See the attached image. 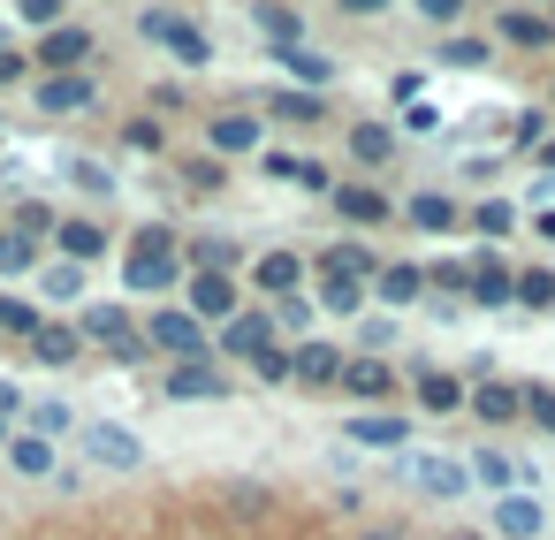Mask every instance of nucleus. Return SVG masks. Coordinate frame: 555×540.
<instances>
[{
	"label": "nucleus",
	"mask_w": 555,
	"mask_h": 540,
	"mask_svg": "<svg viewBox=\"0 0 555 540\" xmlns=\"http://www.w3.org/2000/svg\"><path fill=\"white\" fill-rule=\"evenodd\" d=\"M183 282V244L168 221H145L122 252V290H176Z\"/></svg>",
	"instance_id": "nucleus-1"
},
{
	"label": "nucleus",
	"mask_w": 555,
	"mask_h": 540,
	"mask_svg": "<svg viewBox=\"0 0 555 540\" xmlns=\"http://www.w3.org/2000/svg\"><path fill=\"white\" fill-rule=\"evenodd\" d=\"M145 343L168 350L176 365H214V327L191 320V305H160V312L145 320Z\"/></svg>",
	"instance_id": "nucleus-2"
},
{
	"label": "nucleus",
	"mask_w": 555,
	"mask_h": 540,
	"mask_svg": "<svg viewBox=\"0 0 555 540\" xmlns=\"http://www.w3.org/2000/svg\"><path fill=\"white\" fill-rule=\"evenodd\" d=\"M138 31H145L153 47H168L183 69H206V62H214V39H206L191 16H176V9H145V16H138Z\"/></svg>",
	"instance_id": "nucleus-3"
},
{
	"label": "nucleus",
	"mask_w": 555,
	"mask_h": 540,
	"mask_svg": "<svg viewBox=\"0 0 555 540\" xmlns=\"http://www.w3.org/2000/svg\"><path fill=\"white\" fill-rule=\"evenodd\" d=\"M77 335H92V343H107L122 365H138V358H153L145 350V327L130 320V305H85V320H77Z\"/></svg>",
	"instance_id": "nucleus-4"
},
{
	"label": "nucleus",
	"mask_w": 555,
	"mask_h": 540,
	"mask_svg": "<svg viewBox=\"0 0 555 540\" xmlns=\"http://www.w3.org/2000/svg\"><path fill=\"white\" fill-rule=\"evenodd\" d=\"M206 145H214V160H229V153H267V115L251 107H229V115H214L206 123Z\"/></svg>",
	"instance_id": "nucleus-5"
},
{
	"label": "nucleus",
	"mask_w": 555,
	"mask_h": 540,
	"mask_svg": "<svg viewBox=\"0 0 555 540\" xmlns=\"http://www.w3.org/2000/svg\"><path fill=\"white\" fill-rule=\"evenodd\" d=\"M236 312H244V282L236 274H191V320L229 327Z\"/></svg>",
	"instance_id": "nucleus-6"
},
{
	"label": "nucleus",
	"mask_w": 555,
	"mask_h": 540,
	"mask_svg": "<svg viewBox=\"0 0 555 540\" xmlns=\"http://www.w3.org/2000/svg\"><path fill=\"white\" fill-rule=\"evenodd\" d=\"M282 335H274V312H259V305H244L221 335H214V358H259V350H274Z\"/></svg>",
	"instance_id": "nucleus-7"
},
{
	"label": "nucleus",
	"mask_w": 555,
	"mask_h": 540,
	"mask_svg": "<svg viewBox=\"0 0 555 540\" xmlns=\"http://www.w3.org/2000/svg\"><path fill=\"white\" fill-rule=\"evenodd\" d=\"M85 62H92V31H85V24H54V31L39 39V69H47V77H77Z\"/></svg>",
	"instance_id": "nucleus-8"
},
{
	"label": "nucleus",
	"mask_w": 555,
	"mask_h": 540,
	"mask_svg": "<svg viewBox=\"0 0 555 540\" xmlns=\"http://www.w3.org/2000/svg\"><path fill=\"white\" fill-rule=\"evenodd\" d=\"M289 381H305V388H335V381H343V343H320V335L289 343Z\"/></svg>",
	"instance_id": "nucleus-9"
},
{
	"label": "nucleus",
	"mask_w": 555,
	"mask_h": 540,
	"mask_svg": "<svg viewBox=\"0 0 555 540\" xmlns=\"http://www.w3.org/2000/svg\"><path fill=\"white\" fill-rule=\"evenodd\" d=\"M335 214H343L350 229H380V221H396V198L373 191V183H343V191H335Z\"/></svg>",
	"instance_id": "nucleus-10"
},
{
	"label": "nucleus",
	"mask_w": 555,
	"mask_h": 540,
	"mask_svg": "<svg viewBox=\"0 0 555 540\" xmlns=\"http://www.w3.org/2000/svg\"><path fill=\"white\" fill-rule=\"evenodd\" d=\"M312 290H320V312H335V320H365V290H373V282H358V274H327V267H312Z\"/></svg>",
	"instance_id": "nucleus-11"
},
{
	"label": "nucleus",
	"mask_w": 555,
	"mask_h": 540,
	"mask_svg": "<svg viewBox=\"0 0 555 540\" xmlns=\"http://www.w3.org/2000/svg\"><path fill=\"white\" fill-rule=\"evenodd\" d=\"M464 411L487 419V426H509V419H525V388H517V381H479V388L464 396Z\"/></svg>",
	"instance_id": "nucleus-12"
},
{
	"label": "nucleus",
	"mask_w": 555,
	"mask_h": 540,
	"mask_svg": "<svg viewBox=\"0 0 555 540\" xmlns=\"http://www.w3.org/2000/svg\"><path fill=\"white\" fill-rule=\"evenodd\" d=\"M297 282H305V252H267V259H251V290H259V297H297Z\"/></svg>",
	"instance_id": "nucleus-13"
},
{
	"label": "nucleus",
	"mask_w": 555,
	"mask_h": 540,
	"mask_svg": "<svg viewBox=\"0 0 555 540\" xmlns=\"http://www.w3.org/2000/svg\"><path fill=\"white\" fill-rule=\"evenodd\" d=\"M464 297H472V305H517V267L494 259V252L472 259V290H464Z\"/></svg>",
	"instance_id": "nucleus-14"
},
{
	"label": "nucleus",
	"mask_w": 555,
	"mask_h": 540,
	"mask_svg": "<svg viewBox=\"0 0 555 540\" xmlns=\"http://www.w3.org/2000/svg\"><path fill=\"white\" fill-rule=\"evenodd\" d=\"M373 297H380V305H396V312H403V305H418V297H426V267L388 259V267L373 274Z\"/></svg>",
	"instance_id": "nucleus-15"
},
{
	"label": "nucleus",
	"mask_w": 555,
	"mask_h": 540,
	"mask_svg": "<svg viewBox=\"0 0 555 540\" xmlns=\"http://www.w3.org/2000/svg\"><path fill=\"white\" fill-rule=\"evenodd\" d=\"M411 388H418V411H434V419L464 411V396H472V388H464L456 373H441V365H418V381H411Z\"/></svg>",
	"instance_id": "nucleus-16"
},
{
	"label": "nucleus",
	"mask_w": 555,
	"mask_h": 540,
	"mask_svg": "<svg viewBox=\"0 0 555 540\" xmlns=\"http://www.w3.org/2000/svg\"><path fill=\"white\" fill-rule=\"evenodd\" d=\"M335 388H350V396L380 403V396L396 388V365H388V358H343V381H335Z\"/></svg>",
	"instance_id": "nucleus-17"
},
{
	"label": "nucleus",
	"mask_w": 555,
	"mask_h": 540,
	"mask_svg": "<svg viewBox=\"0 0 555 540\" xmlns=\"http://www.w3.org/2000/svg\"><path fill=\"white\" fill-rule=\"evenodd\" d=\"M411 479H418L426 494H441V502H449V494H464V487H472V464H456V457H411Z\"/></svg>",
	"instance_id": "nucleus-18"
},
{
	"label": "nucleus",
	"mask_w": 555,
	"mask_h": 540,
	"mask_svg": "<svg viewBox=\"0 0 555 540\" xmlns=\"http://www.w3.org/2000/svg\"><path fill=\"white\" fill-rule=\"evenodd\" d=\"M350 441H365V449H403V441H411V419H396V411H358V419H350Z\"/></svg>",
	"instance_id": "nucleus-19"
},
{
	"label": "nucleus",
	"mask_w": 555,
	"mask_h": 540,
	"mask_svg": "<svg viewBox=\"0 0 555 540\" xmlns=\"http://www.w3.org/2000/svg\"><path fill=\"white\" fill-rule=\"evenodd\" d=\"M85 449H92L100 464H122V472H130V464H145V449H138V434H130V426H85Z\"/></svg>",
	"instance_id": "nucleus-20"
},
{
	"label": "nucleus",
	"mask_w": 555,
	"mask_h": 540,
	"mask_svg": "<svg viewBox=\"0 0 555 540\" xmlns=\"http://www.w3.org/2000/svg\"><path fill=\"white\" fill-rule=\"evenodd\" d=\"M39 107H47V115H85V107H92V77H85V69H77V77H47V85H39Z\"/></svg>",
	"instance_id": "nucleus-21"
},
{
	"label": "nucleus",
	"mask_w": 555,
	"mask_h": 540,
	"mask_svg": "<svg viewBox=\"0 0 555 540\" xmlns=\"http://www.w3.org/2000/svg\"><path fill=\"white\" fill-rule=\"evenodd\" d=\"M54 244H62V259H77V267H85V259H100V252H107V229H100V221H85V214H69V221L54 229Z\"/></svg>",
	"instance_id": "nucleus-22"
},
{
	"label": "nucleus",
	"mask_w": 555,
	"mask_h": 540,
	"mask_svg": "<svg viewBox=\"0 0 555 540\" xmlns=\"http://www.w3.org/2000/svg\"><path fill=\"white\" fill-rule=\"evenodd\" d=\"M77 350H85V335H77L69 320H47V327L31 335V358H39V365H69Z\"/></svg>",
	"instance_id": "nucleus-23"
},
{
	"label": "nucleus",
	"mask_w": 555,
	"mask_h": 540,
	"mask_svg": "<svg viewBox=\"0 0 555 540\" xmlns=\"http://www.w3.org/2000/svg\"><path fill=\"white\" fill-rule=\"evenodd\" d=\"M251 24H259V31L274 39V54H282V47H305V24H297V16L282 9V0H251Z\"/></svg>",
	"instance_id": "nucleus-24"
},
{
	"label": "nucleus",
	"mask_w": 555,
	"mask_h": 540,
	"mask_svg": "<svg viewBox=\"0 0 555 540\" xmlns=\"http://www.w3.org/2000/svg\"><path fill=\"white\" fill-rule=\"evenodd\" d=\"M494 31H502L509 47H555V24H547V16H525V9H502Z\"/></svg>",
	"instance_id": "nucleus-25"
},
{
	"label": "nucleus",
	"mask_w": 555,
	"mask_h": 540,
	"mask_svg": "<svg viewBox=\"0 0 555 540\" xmlns=\"http://www.w3.org/2000/svg\"><path fill=\"white\" fill-rule=\"evenodd\" d=\"M411 229H456V198H441V191H418V198H403L396 206Z\"/></svg>",
	"instance_id": "nucleus-26"
},
{
	"label": "nucleus",
	"mask_w": 555,
	"mask_h": 540,
	"mask_svg": "<svg viewBox=\"0 0 555 540\" xmlns=\"http://www.w3.org/2000/svg\"><path fill=\"white\" fill-rule=\"evenodd\" d=\"M168 396H176V403H191V396H229V373H214V365H176V373H168Z\"/></svg>",
	"instance_id": "nucleus-27"
},
{
	"label": "nucleus",
	"mask_w": 555,
	"mask_h": 540,
	"mask_svg": "<svg viewBox=\"0 0 555 540\" xmlns=\"http://www.w3.org/2000/svg\"><path fill=\"white\" fill-rule=\"evenodd\" d=\"M494 532H502V540H532V532H540V502L502 494V502H494Z\"/></svg>",
	"instance_id": "nucleus-28"
},
{
	"label": "nucleus",
	"mask_w": 555,
	"mask_h": 540,
	"mask_svg": "<svg viewBox=\"0 0 555 540\" xmlns=\"http://www.w3.org/2000/svg\"><path fill=\"white\" fill-rule=\"evenodd\" d=\"M350 160H365V168L396 160V130H388V123H358V130H350Z\"/></svg>",
	"instance_id": "nucleus-29"
},
{
	"label": "nucleus",
	"mask_w": 555,
	"mask_h": 540,
	"mask_svg": "<svg viewBox=\"0 0 555 540\" xmlns=\"http://www.w3.org/2000/svg\"><path fill=\"white\" fill-rule=\"evenodd\" d=\"M9 229L39 244V236H54V229H62V214H54L47 198H16V206H9Z\"/></svg>",
	"instance_id": "nucleus-30"
},
{
	"label": "nucleus",
	"mask_w": 555,
	"mask_h": 540,
	"mask_svg": "<svg viewBox=\"0 0 555 540\" xmlns=\"http://www.w3.org/2000/svg\"><path fill=\"white\" fill-rule=\"evenodd\" d=\"M9 464H16L24 479H54V441H39V434H16V441H9Z\"/></svg>",
	"instance_id": "nucleus-31"
},
{
	"label": "nucleus",
	"mask_w": 555,
	"mask_h": 540,
	"mask_svg": "<svg viewBox=\"0 0 555 540\" xmlns=\"http://www.w3.org/2000/svg\"><path fill=\"white\" fill-rule=\"evenodd\" d=\"M312 267H327V274H358V282H373L380 267H373V252L365 244H335V252H320Z\"/></svg>",
	"instance_id": "nucleus-32"
},
{
	"label": "nucleus",
	"mask_w": 555,
	"mask_h": 540,
	"mask_svg": "<svg viewBox=\"0 0 555 540\" xmlns=\"http://www.w3.org/2000/svg\"><path fill=\"white\" fill-rule=\"evenodd\" d=\"M472 479H479V487H517V479H525V464H517V457H502V449H479V457H472Z\"/></svg>",
	"instance_id": "nucleus-33"
},
{
	"label": "nucleus",
	"mask_w": 555,
	"mask_h": 540,
	"mask_svg": "<svg viewBox=\"0 0 555 540\" xmlns=\"http://www.w3.org/2000/svg\"><path fill=\"white\" fill-rule=\"evenodd\" d=\"M517 305H525V312H555V274H547V267H525V274H517Z\"/></svg>",
	"instance_id": "nucleus-34"
},
{
	"label": "nucleus",
	"mask_w": 555,
	"mask_h": 540,
	"mask_svg": "<svg viewBox=\"0 0 555 540\" xmlns=\"http://www.w3.org/2000/svg\"><path fill=\"white\" fill-rule=\"evenodd\" d=\"M39 327H47V320H39L31 297H0V335H24V343H31Z\"/></svg>",
	"instance_id": "nucleus-35"
},
{
	"label": "nucleus",
	"mask_w": 555,
	"mask_h": 540,
	"mask_svg": "<svg viewBox=\"0 0 555 540\" xmlns=\"http://www.w3.org/2000/svg\"><path fill=\"white\" fill-rule=\"evenodd\" d=\"M267 115H282V123H320L327 107H320V92H274Z\"/></svg>",
	"instance_id": "nucleus-36"
},
{
	"label": "nucleus",
	"mask_w": 555,
	"mask_h": 540,
	"mask_svg": "<svg viewBox=\"0 0 555 540\" xmlns=\"http://www.w3.org/2000/svg\"><path fill=\"white\" fill-rule=\"evenodd\" d=\"M39 267V244L16 236V229H0V274H31Z\"/></svg>",
	"instance_id": "nucleus-37"
},
{
	"label": "nucleus",
	"mask_w": 555,
	"mask_h": 540,
	"mask_svg": "<svg viewBox=\"0 0 555 540\" xmlns=\"http://www.w3.org/2000/svg\"><path fill=\"white\" fill-rule=\"evenodd\" d=\"M282 62H289V69H297V77H305L312 92H320V85L335 77V62H327V54H312V47H282Z\"/></svg>",
	"instance_id": "nucleus-38"
},
{
	"label": "nucleus",
	"mask_w": 555,
	"mask_h": 540,
	"mask_svg": "<svg viewBox=\"0 0 555 540\" xmlns=\"http://www.w3.org/2000/svg\"><path fill=\"white\" fill-rule=\"evenodd\" d=\"M39 290H47V297H62V305H69V297H77V290H85V267H77V259H62V267H47V274H39Z\"/></svg>",
	"instance_id": "nucleus-39"
},
{
	"label": "nucleus",
	"mask_w": 555,
	"mask_h": 540,
	"mask_svg": "<svg viewBox=\"0 0 555 540\" xmlns=\"http://www.w3.org/2000/svg\"><path fill=\"white\" fill-rule=\"evenodd\" d=\"M472 229H479V236H509V229H517V214H509L502 198H487V206H472Z\"/></svg>",
	"instance_id": "nucleus-40"
},
{
	"label": "nucleus",
	"mask_w": 555,
	"mask_h": 540,
	"mask_svg": "<svg viewBox=\"0 0 555 540\" xmlns=\"http://www.w3.org/2000/svg\"><path fill=\"white\" fill-rule=\"evenodd\" d=\"M274 335H297V343H305V335H312V305H305V297H282V312H274Z\"/></svg>",
	"instance_id": "nucleus-41"
},
{
	"label": "nucleus",
	"mask_w": 555,
	"mask_h": 540,
	"mask_svg": "<svg viewBox=\"0 0 555 540\" xmlns=\"http://www.w3.org/2000/svg\"><path fill=\"white\" fill-rule=\"evenodd\" d=\"M16 16L39 24V31H54V24H69V0H16Z\"/></svg>",
	"instance_id": "nucleus-42"
},
{
	"label": "nucleus",
	"mask_w": 555,
	"mask_h": 540,
	"mask_svg": "<svg viewBox=\"0 0 555 540\" xmlns=\"http://www.w3.org/2000/svg\"><path fill=\"white\" fill-rule=\"evenodd\" d=\"M441 62H449V69H479V62H487V39H464V31H456V39L441 47Z\"/></svg>",
	"instance_id": "nucleus-43"
},
{
	"label": "nucleus",
	"mask_w": 555,
	"mask_h": 540,
	"mask_svg": "<svg viewBox=\"0 0 555 540\" xmlns=\"http://www.w3.org/2000/svg\"><path fill=\"white\" fill-rule=\"evenodd\" d=\"M426 290H472V259H434Z\"/></svg>",
	"instance_id": "nucleus-44"
},
{
	"label": "nucleus",
	"mask_w": 555,
	"mask_h": 540,
	"mask_svg": "<svg viewBox=\"0 0 555 540\" xmlns=\"http://www.w3.org/2000/svg\"><path fill=\"white\" fill-rule=\"evenodd\" d=\"M62 426H69V403H31V434L39 441H54Z\"/></svg>",
	"instance_id": "nucleus-45"
},
{
	"label": "nucleus",
	"mask_w": 555,
	"mask_h": 540,
	"mask_svg": "<svg viewBox=\"0 0 555 540\" xmlns=\"http://www.w3.org/2000/svg\"><path fill=\"white\" fill-rule=\"evenodd\" d=\"M251 373H259V381H289V343L259 350V358H251Z\"/></svg>",
	"instance_id": "nucleus-46"
},
{
	"label": "nucleus",
	"mask_w": 555,
	"mask_h": 540,
	"mask_svg": "<svg viewBox=\"0 0 555 540\" xmlns=\"http://www.w3.org/2000/svg\"><path fill=\"white\" fill-rule=\"evenodd\" d=\"M525 419L555 434V388H525Z\"/></svg>",
	"instance_id": "nucleus-47"
},
{
	"label": "nucleus",
	"mask_w": 555,
	"mask_h": 540,
	"mask_svg": "<svg viewBox=\"0 0 555 540\" xmlns=\"http://www.w3.org/2000/svg\"><path fill=\"white\" fill-rule=\"evenodd\" d=\"M183 183H191V191H221V160H214V153H206V160H191V168H183Z\"/></svg>",
	"instance_id": "nucleus-48"
},
{
	"label": "nucleus",
	"mask_w": 555,
	"mask_h": 540,
	"mask_svg": "<svg viewBox=\"0 0 555 540\" xmlns=\"http://www.w3.org/2000/svg\"><path fill=\"white\" fill-rule=\"evenodd\" d=\"M122 138H130L138 153H153V145H160V123H153V115H138V123H122Z\"/></svg>",
	"instance_id": "nucleus-49"
},
{
	"label": "nucleus",
	"mask_w": 555,
	"mask_h": 540,
	"mask_svg": "<svg viewBox=\"0 0 555 540\" xmlns=\"http://www.w3.org/2000/svg\"><path fill=\"white\" fill-rule=\"evenodd\" d=\"M418 16H426V24H456V16H464V0H418Z\"/></svg>",
	"instance_id": "nucleus-50"
},
{
	"label": "nucleus",
	"mask_w": 555,
	"mask_h": 540,
	"mask_svg": "<svg viewBox=\"0 0 555 540\" xmlns=\"http://www.w3.org/2000/svg\"><path fill=\"white\" fill-rule=\"evenodd\" d=\"M289 183H305V191H335V183H327V168H320V160H297V176H289Z\"/></svg>",
	"instance_id": "nucleus-51"
},
{
	"label": "nucleus",
	"mask_w": 555,
	"mask_h": 540,
	"mask_svg": "<svg viewBox=\"0 0 555 540\" xmlns=\"http://www.w3.org/2000/svg\"><path fill=\"white\" fill-rule=\"evenodd\" d=\"M388 343H396V327H388V320H373V312H365V358H373V350H388Z\"/></svg>",
	"instance_id": "nucleus-52"
},
{
	"label": "nucleus",
	"mask_w": 555,
	"mask_h": 540,
	"mask_svg": "<svg viewBox=\"0 0 555 540\" xmlns=\"http://www.w3.org/2000/svg\"><path fill=\"white\" fill-rule=\"evenodd\" d=\"M16 411H24V388H16V381H0V419H16Z\"/></svg>",
	"instance_id": "nucleus-53"
},
{
	"label": "nucleus",
	"mask_w": 555,
	"mask_h": 540,
	"mask_svg": "<svg viewBox=\"0 0 555 540\" xmlns=\"http://www.w3.org/2000/svg\"><path fill=\"white\" fill-rule=\"evenodd\" d=\"M335 9H343V16H380L388 0H335Z\"/></svg>",
	"instance_id": "nucleus-54"
},
{
	"label": "nucleus",
	"mask_w": 555,
	"mask_h": 540,
	"mask_svg": "<svg viewBox=\"0 0 555 540\" xmlns=\"http://www.w3.org/2000/svg\"><path fill=\"white\" fill-rule=\"evenodd\" d=\"M16 77H24V62H16V54H0V85H16Z\"/></svg>",
	"instance_id": "nucleus-55"
},
{
	"label": "nucleus",
	"mask_w": 555,
	"mask_h": 540,
	"mask_svg": "<svg viewBox=\"0 0 555 540\" xmlns=\"http://www.w3.org/2000/svg\"><path fill=\"white\" fill-rule=\"evenodd\" d=\"M532 229H540V236H547V244H555V206H547V214H540V221H532Z\"/></svg>",
	"instance_id": "nucleus-56"
},
{
	"label": "nucleus",
	"mask_w": 555,
	"mask_h": 540,
	"mask_svg": "<svg viewBox=\"0 0 555 540\" xmlns=\"http://www.w3.org/2000/svg\"><path fill=\"white\" fill-rule=\"evenodd\" d=\"M358 540H403V532H396V525H373V532H358Z\"/></svg>",
	"instance_id": "nucleus-57"
},
{
	"label": "nucleus",
	"mask_w": 555,
	"mask_h": 540,
	"mask_svg": "<svg viewBox=\"0 0 555 540\" xmlns=\"http://www.w3.org/2000/svg\"><path fill=\"white\" fill-rule=\"evenodd\" d=\"M540 168H547V176H555V138H547V145H540Z\"/></svg>",
	"instance_id": "nucleus-58"
},
{
	"label": "nucleus",
	"mask_w": 555,
	"mask_h": 540,
	"mask_svg": "<svg viewBox=\"0 0 555 540\" xmlns=\"http://www.w3.org/2000/svg\"><path fill=\"white\" fill-rule=\"evenodd\" d=\"M0 441H9V419H0Z\"/></svg>",
	"instance_id": "nucleus-59"
},
{
	"label": "nucleus",
	"mask_w": 555,
	"mask_h": 540,
	"mask_svg": "<svg viewBox=\"0 0 555 540\" xmlns=\"http://www.w3.org/2000/svg\"><path fill=\"white\" fill-rule=\"evenodd\" d=\"M456 540H479V532H456Z\"/></svg>",
	"instance_id": "nucleus-60"
},
{
	"label": "nucleus",
	"mask_w": 555,
	"mask_h": 540,
	"mask_svg": "<svg viewBox=\"0 0 555 540\" xmlns=\"http://www.w3.org/2000/svg\"><path fill=\"white\" fill-rule=\"evenodd\" d=\"M547 24H555V9H547Z\"/></svg>",
	"instance_id": "nucleus-61"
}]
</instances>
